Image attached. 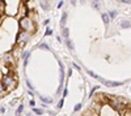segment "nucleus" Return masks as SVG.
<instances>
[{
    "label": "nucleus",
    "mask_w": 131,
    "mask_h": 116,
    "mask_svg": "<svg viewBox=\"0 0 131 116\" xmlns=\"http://www.w3.org/2000/svg\"><path fill=\"white\" fill-rule=\"evenodd\" d=\"M81 107H83V104H81V103L75 104V107H73V112H78V111H80V110H81Z\"/></svg>",
    "instance_id": "5701e85b"
},
{
    "label": "nucleus",
    "mask_w": 131,
    "mask_h": 116,
    "mask_svg": "<svg viewBox=\"0 0 131 116\" xmlns=\"http://www.w3.org/2000/svg\"><path fill=\"white\" fill-rule=\"evenodd\" d=\"M72 67H73L75 69H78L79 72L81 70V68H80V65H78V64H76V63H72Z\"/></svg>",
    "instance_id": "c85d7f7f"
},
{
    "label": "nucleus",
    "mask_w": 131,
    "mask_h": 116,
    "mask_svg": "<svg viewBox=\"0 0 131 116\" xmlns=\"http://www.w3.org/2000/svg\"><path fill=\"white\" fill-rule=\"evenodd\" d=\"M62 35H63L64 38H68V35H70V29L66 27V26H63V27H62Z\"/></svg>",
    "instance_id": "dca6fc26"
},
{
    "label": "nucleus",
    "mask_w": 131,
    "mask_h": 116,
    "mask_svg": "<svg viewBox=\"0 0 131 116\" xmlns=\"http://www.w3.org/2000/svg\"><path fill=\"white\" fill-rule=\"evenodd\" d=\"M86 73H88V75H89L91 77H93V78H98V76L96 75V73H94L93 70H89V69H86Z\"/></svg>",
    "instance_id": "b1692460"
},
{
    "label": "nucleus",
    "mask_w": 131,
    "mask_h": 116,
    "mask_svg": "<svg viewBox=\"0 0 131 116\" xmlns=\"http://www.w3.org/2000/svg\"><path fill=\"white\" fill-rule=\"evenodd\" d=\"M7 94V90H5V86H4V83L2 81V78H0V94Z\"/></svg>",
    "instance_id": "412c9836"
},
{
    "label": "nucleus",
    "mask_w": 131,
    "mask_h": 116,
    "mask_svg": "<svg viewBox=\"0 0 131 116\" xmlns=\"http://www.w3.org/2000/svg\"><path fill=\"white\" fill-rule=\"evenodd\" d=\"M39 99L43 102V103H52V99L49 98V97H43V95H39Z\"/></svg>",
    "instance_id": "f3484780"
},
{
    "label": "nucleus",
    "mask_w": 131,
    "mask_h": 116,
    "mask_svg": "<svg viewBox=\"0 0 131 116\" xmlns=\"http://www.w3.org/2000/svg\"><path fill=\"white\" fill-rule=\"evenodd\" d=\"M47 113L49 115H55V112H52V111H47Z\"/></svg>",
    "instance_id": "58836bf2"
},
{
    "label": "nucleus",
    "mask_w": 131,
    "mask_h": 116,
    "mask_svg": "<svg viewBox=\"0 0 131 116\" xmlns=\"http://www.w3.org/2000/svg\"><path fill=\"white\" fill-rule=\"evenodd\" d=\"M101 17H102L104 24H106V25L110 24V17H109V14H107V13H102V14H101Z\"/></svg>",
    "instance_id": "ddd939ff"
},
{
    "label": "nucleus",
    "mask_w": 131,
    "mask_h": 116,
    "mask_svg": "<svg viewBox=\"0 0 131 116\" xmlns=\"http://www.w3.org/2000/svg\"><path fill=\"white\" fill-rule=\"evenodd\" d=\"M122 3H125V4H130L131 3V0H121Z\"/></svg>",
    "instance_id": "f704fd0d"
},
{
    "label": "nucleus",
    "mask_w": 131,
    "mask_h": 116,
    "mask_svg": "<svg viewBox=\"0 0 131 116\" xmlns=\"http://www.w3.org/2000/svg\"><path fill=\"white\" fill-rule=\"evenodd\" d=\"M2 77H3V72H2V70H0V78H2Z\"/></svg>",
    "instance_id": "ea45409f"
},
{
    "label": "nucleus",
    "mask_w": 131,
    "mask_h": 116,
    "mask_svg": "<svg viewBox=\"0 0 131 116\" xmlns=\"http://www.w3.org/2000/svg\"><path fill=\"white\" fill-rule=\"evenodd\" d=\"M94 2H97V3H102V0H94Z\"/></svg>",
    "instance_id": "a19ab883"
},
{
    "label": "nucleus",
    "mask_w": 131,
    "mask_h": 116,
    "mask_svg": "<svg viewBox=\"0 0 131 116\" xmlns=\"http://www.w3.org/2000/svg\"><path fill=\"white\" fill-rule=\"evenodd\" d=\"M30 54H31V50H23L20 57H21V59H29V57H30Z\"/></svg>",
    "instance_id": "0eeeda50"
},
{
    "label": "nucleus",
    "mask_w": 131,
    "mask_h": 116,
    "mask_svg": "<svg viewBox=\"0 0 131 116\" xmlns=\"http://www.w3.org/2000/svg\"><path fill=\"white\" fill-rule=\"evenodd\" d=\"M63 3H64V2H60V3H58V8H62V7H63Z\"/></svg>",
    "instance_id": "e433bc0d"
},
{
    "label": "nucleus",
    "mask_w": 131,
    "mask_h": 116,
    "mask_svg": "<svg viewBox=\"0 0 131 116\" xmlns=\"http://www.w3.org/2000/svg\"><path fill=\"white\" fill-rule=\"evenodd\" d=\"M97 80L100 81L101 83H104L105 86H107V88H118V86H122V85H125V82H118V81H107V80L101 78V77H98Z\"/></svg>",
    "instance_id": "423d86ee"
},
{
    "label": "nucleus",
    "mask_w": 131,
    "mask_h": 116,
    "mask_svg": "<svg viewBox=\"0 0 131 116\" xmlns=\"http://www.w3.org/2000/svg\"><path fill=\"white\" fill-rule=\"evenodd\" d=\"M51 34H52V30H51L50 27H47L46 31H45V35H51Z\"/></svg>",
    "instance_id": "cd10ccee"
},
{
    "label": "nucleus",
    "mask_w": 131,
    "mask_h": 116,
    "mask_svg": "<svg viewBox=\"0 0 131 116\" xmlns=\"http://www.w3.org/2000/svg\"><path fill=\"white\" fill-rule=\"evenodd\" d=\"M63 104H64V98H62V99L58 102V106H57V107H58V110H60V108L63 107Z\"/></svg>",
    "instance_id": "393cba45"
},
{
    "label": "nucleus",
    "mask_w": 131,
    "mask_h": 116,
    "mask_svg": "<svg viewBox=\"0 0 131 116\" xmlns=\"http://www.w3.org/2000/svg\"><path fill=\"white\" fill-rule=\"evenodd\" d=\"M18 25H20V29L21 30H25V31H29V33L34 34L37 31V25H36V21L33 20L30 16H25L23 18L18 20Z\"/></svg>",
    "instance_id": "f257e3e1"
},
{
    "label": "nucleus",
    "mask_w": 131,
    "mask_h": 116,
    "mask_svg": "<svg viewBox=\"0 0 131 116\" xmlns=\"http://www.w3.org/2000/svg\"><path fill=\"white\" fill-rule=\"evenodd\" d=\"M49 24H50V18H47V20H45V21H43V25H46V26H47Z\"/></svg>",
    "instance_id": "72a5a7b5"
},
{
    "label": "nucleus",
    "mask_w": 131,
    "mask_h": 116,
    "mask_svg": "<svg viewBox=\"0 0 131 116\" xmlns=\"http://www.w3.org/2000/svg\"><path fill=\"white\" fill-rule=\"evenodd\" d=\"M5 106H2V107H0V113H5Z\"/></svg>",
    "instance_id": "7c9ffc66"
},
{
    "label": "nucleus",
    "mask_w": 131,
    "mask_h": 116,
    "mask_svg": "<svg viewBox=\"0 0 131 116\" xmlns=\"http://www.w3.org/2000/svg\"><path fill=\"white\" fill-rule=\"evenodd\" d=\"M31 35H33V34L29 33V31H25V30H21V29H20L18 34L16 35V45L24 48L25 45L31 39Z\"/></svg>",
    "instance_id": "7ed1b4c3"
},
{
    "label": "nucleus",
    "mask_w": 131,
    "mask_h": 116,
    "mask_svg": "<svg viewBox=\"0 0 131 116\" xmlns=\"http://www.w3.org/2000/svg\"><path fill=\"white\" fill-rule=\"evenodd\" d=\"M98 88H100V86H93V88H92V90H91V94H89V98H92V97H93L94 91H96V90H97Z\"/></svg>",
    "instance_id": "a878e982"
},
{
    "label": "nucleus",
    "mask_w": 131,
    "mask_h": 116,
    "mask_svg": "<svg viewBox=\"0 0 131 116\" xmlns=\"http://www.w3.org/2000/svg\"><path fill=\"white\" fill-rule=\"evenodd\" d=\"M29 104L33 107V106H36V102H34V100H30V102H29Z\"/></svg>",
    "instance_id": "c9c22d12"
},
{
    "label": "nucleus",
    "mask_w": 131,
    "mask_h": 116,
    "mask_svg": "<svg viewBox=\"0 0 131 116\" xmlns=\"http://www.w3.org/2000/svg\"><path fill=\"white\" fill-rule=\"evenodd\" d=\"M41 7H42L43 10H49V9H50L49 0H41Z\"/></svg>",
    "instance_id": "9d476101"
},
{
    "label": "nucleus",
    "mask_w": 131,
    "mask_h": 116,
    "mask_svg": "<svg viewBox=\"0 0 131 116\" xmlns=\"http://www.w3.org/2000/svg\"><path fill=\"white\" fill-rule=\"evenodd\" d=\"M37 47L38 48H41V50H46V51H51V47L47 45V43H39V45H37Z\"/></svg>",
    "instance_id": "4468645a"
},
{
    "label": "nucleus",
    "mask_w": 131,
    "mask_h": 116,
    "mask_svg": "<svg viewBox=\"0 0 131 116\" xmlns=\"http://www.w3.org/2000/svg\"><path fill=\"white\" fill-rule=\"evenodd\" d=\"M33 112L37 113V115H42V113H43V110H42V108H36L34 106H33Z\"/></svg>",
    "instance_id": "4be33fe9"
},
{
    "label": "nucleus",
    "mask_w": 131,
    "mask_h": 116,
    "mask_svg": "<svg viewBox=\"0 0 131 116\" xmlns=\"http://www.w3.org/2000/svg\"><path fill=\"white\" fill-rule=\"evenodd\" d=\"M28 7H26V4L24 3V0L20 3V5H18V9H17V13H16V17L20 20V18H23V17H25V16H28Z\"/></svg>",
    "instance_id": "39448f33"
},
{
    "label": "nucleus",
    "mask_w": 131,
    "mask_h": 116,
    "mask_svg": "<svg viewBox=\"0 0 131 116\" xmlns=\"http://www.w3.org/2000/svg\"><path fill=\"white\" fill-rule=\"evenodd\" d=\"M107 14H109V17H110V20H114L117 17L118 12H117V10H110V12H107Z\"/></svg>",
    "instance_id": "a211bd4d"
},
{
    "label": "nucleus",
    "mask_w": 131,
    "mask_h": 116,
    "mask_svg": "<svg viewBox=\"0 0 131 116\" xmlns=\"http://www.w3.org/2000/svg\"><path fill=\"white\" fill-rule=\"evenodd\" d=\"M24 107H25L24 104H20V106L17 107V110H16L15 113H16V115H21V113H23V111H24Z\"/></svg>",
    "instance_id": "aec40b11"
},
{
    "label": "nucleus",
    "mask_w": 131,
    "mask_h": 116,
    "mask_svg": "<svg viewBox=\"0 0 131 116\" xmlns=\"http://www.w3.org/2000/svg\"><path fill=\"white\" fill-rule=\"evenodd\" d=\"M121 27L122 29H128V27H131V21H128V20H125V21H122L121 24Z\"/></svg>",
    "instance_id": "9b49d317"
},
{
    "label": "nucleus",
    "mask_w": 131,
    "mask_h": 116,
    "mask_svg": "<svg viewBox=\"0 0 131 116\" xmlns=\"http://www.w3.org/2000/svg\"><path fill=\"white\" fill-rule=\"evenodd\" d=\"M3 60H4V65H5V67H8V68H10V69L16 67L17 57L12 54V52H7V54H4Z\"/></svg>",
    "instance_id": "20e7f679"
},
{
    "label": "nucleus",
    "mask_w": 131,
    "mask_h": 116,
    "mask_svg": "<svg viewBox=\"0 0 131 116\" xmlns=\"http://www.w3.org/2000/svg\"><path fill=\"white\" fill-rule=\"evenodd\" d=\"M64 67H60L59 68V81H60V83L59 85H63V82H64Z\"/></svg>",
    "instance_id": "6e6552de"
},
{
    "label": "nucleus",
    "mask_w": 131,
    "mask_h": 116,
    "mask_svg": "<svg viewBox=\"0 0 131 116\" xmlns=\"http://www.w3.org/2000/svg\"><path fill=\"white\" fill-rule=\"evenodd\" d=\"M66 45H67V47L71 50V51H73V48H75V46H73V42L70 39V38H66Z\"/></svg>",
    "instance_id": "2eb2a0df"
},
{
    "label": "nucleus",
    "mask_w": 131,
    "mask_h": 116,
    "mask_svg": "<svg viewBox=\"0 0 131 116\" xmlns=\"http://www.w3.org/2000/svg\"><path fill=\"white\" fill-rule=\"evenodd\" d=\"M29 64V59H24V67L26 68V65Z\"/></svg>",
    "instance_id": "473e14b6"
},
{
    "label": "nucleus",
    "mask_w": 131,
    "mask_h": 116,
    "mask_svg": "<svg viewBox=\"0 0 131 116\" xmlns=\"http://www.w3.org/2000/svg\"><path fill=\"white\" fill-rule=\"evenodd\" d=\"M92 7H93L94 9H100V4H98L97 2H93V3H92Z\"/></svg>",
    "instance_id": "bb28decb"
},
{
    "label": "nucleus",
    "mask_w": 131,
    "mask_h": 116,
    "mask_svg": "<svg viewBox=\"0 0 131 116\" xmlns=\"http://www.w3.org/2000/svg\"><path fill=\"white\" fill-rule=\"evenodd\" d=\"M62 89H63V85H59V86H58V90H57V94H60Z\"/></svg>",
    "instance_id": "2f4dec72"
},
{
    "label": "nucleus",
    "mask_w": 131,
    "mask_h": 116,
    "mask_svg": "<svg viewBox=\"0 0 131 116\" xmlns=\"http://www.w3.org/2000/svg\"><path fill=\"white\" fill-rule=\"evenodd\" d=\"M5 14V3L4 0H0V16Z\"/></svg>",
    "instance_id": "f8f14e48"
},
{
    "label": "nucleus",
    "mask_w": 131,
    "mask_h": 116,
    "mask_svg": "<svg viewBox=\"0 0 131 116\" xmlns=\"http://www.w3.org/2000/svg\"><path fill=\"white\" fill-rule=\"evenodd\" d=\"M67 17H68V13L67 12H63L62 14V18H60V26H66V22H67Z\"/></svg>",
    "instance_id": "1a4fd4ad"
},
{
    "label": "nucleus",
    "mask_w": 131,
    "mask_h": 116,
    "mask_svg": "<svg viewBox=\"0 0 131 116\" xmlns=\"http://www.w3.org/2000/svg\"><path fill=\"white\" fill-rule=\"evenodd\" d=\"M2 81H3L4 86H5L7 93L12 91L16 88V85H17V77H15L13 75H10V73H5V75H3Z\"/></svg>",
    "instance_id": "f03ea898"
},
{
    "label": "nucleus",
    "mask_w": 131,
    "mask_h": 116,
    "mask_svg": "<svg viewBox=\"0 0 131 116\" xmlns=\"http://www.w3.org/2000/svg\"><path fill=\"white\" fill-rule=\"evenodd\" d=\"M71 75H72V69H68V77H71Z\"/></svg>",
    "instance_id": "4c0bfd02"
},
{
    "label": "nucleus",
    "mask_w": 131,
    "mask_h": 116,
    "mask_svg": "<svg viewBox=\"0 0 131 116\" xmlns=\"http://www.w3.org/2000/svg\"><path fill=\"white\" fill-rule=\"evenodd\" d=\"M25 83H26V86H28L29 90H34V86H33V83H31V81H30L29 78L25 80Z\"/></svg>",
    "instance_id": "6ab92c4d"
},
{
    "label": "nucleus",
    "mask_w": 131,
    "mask_h": 116,
    "mask_svg": "<svg viewBox=\"0 0 131 116\" xmlns=\"http://www.w3.org/2000/svg\"><path fill=\"white\" fill-rule=\"evenodd\" d=\"M67 94H68V89L66 88V89L63 90V98H66V97H67Z\"/></svg>",
    "instance_id": "c756f323"
}]
</instances>
